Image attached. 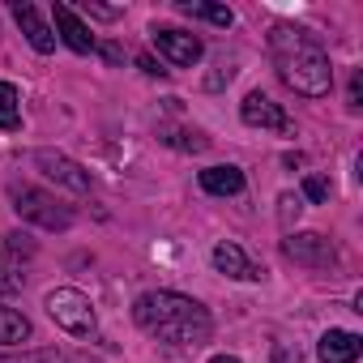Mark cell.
Wrapping results in <instances>:
<instances>
[{
	"instance_id": "6",
	"label": "cell",
	"mask_w": 363,
	"mask_h": 363,
	"mask_svg": "<svg viewBox=\"0 0 363 363\" xmlns=\"http://www.w3.org/2000/svg\"><path fill=\"white\" fill-rule=\"evenodd\" d=\"M35 167L52 179V184H65L69 193H90V171L56 150H35Z\"/></svg>"
},
{
	"instance_id": "22",
	"label": "cell",
	"mask_w": 363,
	"mask_h": 363,
	"mask_svg": "<svg viewBox=\"0 0 363 363\" xmlns=\"http://www.w3.org/2000/svg\"><path fill=\"white\" fill-rule=\"evenodd\" d=\"M278 206H282V223L291 227V214H299V197H291V193H286V197H282Z\"/></svg>"
},
{
	"instance_id": "7",
	"label": "cell",
	"mask_w": 363,
	"mask_h": 363,
	"mask_svg": "<svg viewBox=\"0 0 363 363\" xmlns=\"http://www.w3.org/2000/svg\"><path fill=\"white\" fill-rule=\"evenodd\" d=\"M282 252H286L295 265H308V269H329V265H337V248H333L325 235H316V231L291 235V240L282 244Z\"/></svg>"
},
{
	"instance_id": "2",
	"label": "cell",
	"mask_w": 363,
	"mask_h": 363,
	"mask_svg": "<svg viewBox=\"0 0 363 363\" xmlns=\"http://www.w3.org/2000/svg\"><path fill=\"white\" fill-rule=\"evenodd\" d=\"M133 320L158 337V342H171V346H206L210 333H214V320L210 312L189 299V295H175V291H150L133 303Z\"/></svg>"
},
{
	"instance_id": "11",
	"label": "cell",
	"mask_w": 363,
	"mask_h": 363,
	"mask_svg": "<svg viewBox=\"0 0 363 363\" xmlns=\"http://www.w3.org/2000/svg\"><path fill=\"white\" fill-rule=\"evenodd\" d=\"M359 350H363V342H359V333H350V329H329V333L320 337V346H316L320 363H354Z\"/></svg>"
},
{
	"instance_id": "19",
	"label": "cell",
	"mask_w": 363,
	"mask_h": 363,
	"mask_svg": "<svg viewBox=\"0 0 363 363\" xmlns=\"http://www.w3.org/2000/svg\"><path fill=\"white\" fill-rule=\"evenodd\" d=\"M5 252L18 257V261H22V257H35V240H30L26 231H9V235H5Z\"/></svg>"
},
{
	"instance_id": "14",
	"label": "cell",
	"mask_w": 363,
	"mask_h": 363,
	"mask_svg": "<svg viewBox=\"0 0 363 363\" xmlns=\"http://www.w3.org/2000/svg\"><path fill=\"white\" fill-rule=\"evenodd\" d=\"M26 337H30V320H26L18 308L0 303V342H5V346H18V342H26Z\"/></svg>"
},
{
	"instance_id": "21",
	"label": "cell",
	"mask_w": 363,
	"mask_h": 363,
	"mask_svg": "<svg viewBox=\"0 0 363 363\" xmlns=\"http://www.w3.org/2000/svg\"><path fill=\"white\" fill-rule=\"evenodd\" d=\"M13 363H77V359L65 354V350H43V354H26V359H13Z\"/></svg>"
},
{
	"instance_id": "20",
	"label": "cell",
	"mask_w": 363,
	"mask_h": 363,
	"mask_svg": "<svg viewBox=\"0 0 363 363\" xmlns=\"http://www.w3.org/2000/svg\"><path fill=\"white\" fill-rule=\"evenodd\" d=\"M303 197L308 201H329V179L325 175H308L303 179Z\"/></svg>"
},
{
	"instance_id": "3",
	"label": "cell",
	"mask_w": 363,
	"mask_h": 363,
	"mask_svg": "<svg viewBox=\"0 0 363 363\" xmlns=\"http://www.w3.org/2000/svg\"><path fill=\"white\" fill-rule=\"evenodd\" d=\"M9 201H13V210H18L22 223H35V227H43V231H69V227H73V210L60 206V201H56L52 193H43V189L9 184Z\"/></svg>"
},
{
	"instance_id": "15",
	"label": "cell",
	"mask_w": 363,
	"mask_h": 363,
	"mask_svg": "<svg viewBox=\"0 0 363 363\" xmlns=\"http://www.w3.org/2000/svg\"><path fill=\"white\" fill-rule=\"evenodd\" d=\"M179 13H189V18H206V22H214V26H231L235 22V13L227 9V5H193V0H179V5H175Z\"/></svg>"
},
{
	"instance_id": "17",
	"label": "cell",
	"mask_w": 363,
	"mask_h": 363,
	"mask_svg": "<svg viewBox=\"0 0 363 363\" xmlns=\"http://www.w3.org/2000/svg\"><path fill=\"white\" fill-rule=\"evenodd\" d=\"M13 291H22V261L0 248V295H13Z\"/></svg>"
},
{
	"instance_id": "26",
	"label": "cell",
	"mask_w": 363,
	"mask_h": 363,
	"mask_svg": "<svg viewBox=\"0 0 363 363\" xmlns=\"http://www.w3.org/2000/svg\"><path fill=\"white\" fill-rule=\"evenodd\" d=\"M210 363H240V359H235V354H214Z\"/></svg>"
},
{
	"instance_id": "24",
	"label": "cell",
	"mask_w": 363,
	"mask_h": 363,
	"mask_svg": "<svg viewBox=\"0 0 363 363\" xmlns=\"http://www.w3.org/2000/svg\"><path fill=\"white\" fill-rule=\"evenodd\" d=\"M137 65H141V69H145V73H150V77H162V73H167V69H158V65H154V60H150V56H141V60H137Z\"/></svg>"
},
{
	"instance_id": "25",
	"label": "cell",
	"mask_w": 363,
	"mask_h": 363,
	"mask_svg": "<svg viewBox=\"0 0 363 363\" xmlns=\"http://www.w3.org/2000/svg\"><path fill=\"white\" fill-rule=\"evenodd\" d=\"M359 90H363V77L354 73V82H350V107H354V111H359Z\"/></svg>"
},
{
	"instance_id": "18",
	"label": "cell",
	"mask_w": 363,
	"mask_h": 363,
	"mask_svg": "<svg viewBox=\"0 0 363 363\" xmlns=\"http://www.w3.org/2000/svg\"><path fill=\"white\" fill-rule=\"evenodd\" d=\"M158 137H162L167 145H179V150H193V154L210 145V141H206V137H201L197 128H193V133H189V128H158Z\"/></svg>"
},
{
	"instance_id": "23",
	"label": "cell",
	"mask_w": 363,
	"mask_h": 363,
	"mask_svg": "<svg viewBox=\"0 0 363 363\" xmlns=\"http://www.w3.org/2000/svg\"><path fill=\"white\" fill-rule=\"evenodd\" d=\"M86 13H94V18H120V9H103V5H90V0H86Z\"/></svg>"
},
{
	"instance_id": "13",
	"label": "cell",
	"mask_w": 363,
	"mask_h": 363,
	"mask_svg": "<svg viewBox=\"0 0 363 363\" xmlns=\"http://www.w3.org/2000/svg\"><path fill=\"white\" fill-rule=\"evenodd\" d=\"M201 189L214 193V197H240L244 193V171L240 167H206L201 171Z\"/></svg>"
},
{
	"instance_id": "16",
	"label": "cell",
	"mask_w": 363,
	"mask_h": 363,
	"mask_svg": "<svg viewBox=\"0 0 363 363\" xmlns=\"http://www.w3.org/2000/svg\"><path fill=\"white\" fill-rule=\"evenodd\" d=\"M22 124V103H18V90L9 82H0V128H18Z\"/></svg>"
},
{
	"instance_id": "8",
	"label": "cell",
	"mask_w": 363,
	"mask_h": 363,
	"mask_svg": "<svg viewBox=\"0 0 363 363\" xmlns=\"http://www.w3.org/2000/svg\"><path fill=\"white\" fill-rule=\"evenodd\" d=\"M240 116H244V124H252V128H269V133H295V124H291V116L282 111V103H274V99H269V94H261V90H252V94L244 99Z\"/></svg>"
},
{
	"instance_id": "12",
	"label": "cell",
	"mask_w": 363,
	"mask_h": 363,
	"mask_svg": "<svg viewBox=\"0 0 363 363\" xmlns=\"http://www.w3.org/2000/svg\"><path fill=\"white\" fill-rule=\"evenodd\" d=\"M52 13H56V30L65 35V43H69L73 52H82V56H86V52H94V48H99V43H94V35H90V26H86L69 5H56Z\"/></svg>"
},
{
	"instance_id": "10",
	"label": "cell",
	"mask_w": 363,
	"mask_h": 363,
	"mask_svg": "<svg viewBox=\"0 0 363 363\" xmlns=\"http://www.w3.org/2000/svg\"><path fill=\"white\" fill-rule=\"evenodd\" d=\"M13 18H18V26H22V35L30 39V48H35V52H52V48H56L52 26L39 18V9L30 5V0H18V5H13Z\"/></svg>"
},
{
	"instance_id": "9",
	"label": "cell",
	"mask_w": 363,
	"mask_h": 363,
	"mask_svg": "<svg viewBox=\"0 0 363 363\" xmlns=\"http://www.w3.org/2000/svg\"><path fill=\"white\" fill-rule=\"evenodd\" d=\"M214 269H218V274H227V278H240V282H261V278H265V269H261V265H252V261L244 257V248H240V244H231V240L214 244Z\"/></svg>"
},
{
	"instance_id": "4",
	"label": "cell",
	"mask_w": 363,
	"mask_h": 363,
	"mask_svg": "<svg viewBox=\"0 0 363 363\" xmlns=\"http://www.w3.org/2000/svg\"><path fill=\"white\" fill-rule=\"evenodd\" d=\"M48 316L65 329V333H77V337H90L94 333V308L82 291L73 286H60L48 295Z\"/></svg>"
},
{
	"instance_id": "1",
	"label": "cell",
	"mask_w": 363,
	"mask_h": 363,
	"mask_svg": "<svg viewBox=\"0 0 363 363\" xmlns=\"http://www.w3.org/2000/svg\"><path fill=\"white\" fill-rule=\"evenodd\" d=\"M269 56L278 65V77L303 94V99H325L333 90V65L329 52L316 43V35L299 30V26H274L269 30Z\"/></svg>"
},
{
	"instance_id": "5",
	"label": "cell",
	"mask_w": 363,
	"mask_h": 363,
	"mask_svg": "<svg viewBox=\"0 0 363 363\" xmlns=\"http://www.w3.org/2000/svg\"><path fill=\"white\" fill-rule=\"evenodd\" d=\"M150 39H154V48H158L175 69H193V65L201 60V52H206L197 35L175 30V26H154V30H150Z\"/></svg>"
}]
</instances>
